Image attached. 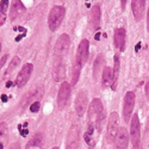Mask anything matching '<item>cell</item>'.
<instances>
[{"label": "cell", "mask_w": 149, "mask_h": 149, "mask_svg": "<svg viewBox=\"0 0 149 149\" xmlns=\"http://www.w3.org/2000/svg\"><path fill=\"white\" fill-rule=\"evenodd\" d=\"M104 118H105L104 105L99 98H94L90 105V107H88V119H90V123L94 124L95 130L98 134L102 131Z\"/></svg>", "instance_id": "obj_1"}, {"label": "cell", "mask_w": 149, "mask_h": 149, "mask_svg": "<svg viewBox=\"0 0 149 149\" xmlns=\"http://www.w3.org/2000/svg\"><path fill=\"white\" fill-rule=\"evenodd\" d=\"M65 15H66V8L65 6H61V5H57V6H54L50 12H49V16H48V26L50 29V31H56L62 20L65 18Z\"/></svg>", "instance_id": "obj_2"}, {"label": "cell", "mask_w": 149, "mask_h": 149, "mask_svg": "<svg viewBox=\"0 0 149 149\" xmlns=\"http://www.w3.org/2000/svg\"><path fill=\"white\" fill-rule=\"evenodd\" d=\"M130 139L134 149H141V124L136 113L130 119Z\"/></svg>", "instance_id": "obj_3"}, {"label": "cell", "mask_w": 149, "mask_h": 149, "mask_svg": "<svg viewBox=\"0 0 149 149\" xmlns=\"http://www.w3.org/2000/svg\"><path fill=\"white\" fill-rule=\"evenodd\" d=\"M69 44H70V40L67 33H63L58 37L55 43V48H54L55 61H62V58H63V56L66 55L69 48Z\"/></svg>", "instance_id": "obj_4"}, {"label": "cell", "mask_w": 149, "mask_h": 149, "mask_svg": "<svg viewBox=\"0 0 149 149\" xmlns=\"http://www.w3.org/2000/svg\"><path fill=\"white\" fill-rule=\"evenodd\" d=\"M118 131H119V116H118L117 112H112V113L110 115L109 124H107L106 137H107V142L109 143L115 142Z\"/></svg>", "instance_id": "obj_5"}, {"label": "cell", "mask_w": 149, "mask_h": 149, "mask_svg": "<svg viewBox=\"0 0 149 149\" xmlns=\"http://www.w3.org/2000/svg\"><path fill=\"white\" fill-rule=\"evenodd\" d=\"M70 84L63 81L61 84L60 88H58V93H57V106L60 110H63L67 104H68V100L70 98Z\"/></svg>", "instance_id": "obj_6"}, {"label": "cell", "mask_w": 149, "mask_h": 149, "mask_svg": "<svg viewBox=\"0 0 149 149\" xmlns=\"http://www.w3.org/2000/svg\"><path fill=\"white\" fill-rule=\"evenodd\" d=\"M134 106H135V93L128 92L125 97H124V104H123V118L127 123L130 122Z\"/></svg>", "instance_id": "obj_7"}, {"label": "cell", "mask_w": 149, "mask_h": 149, "mask_svg": "<svg viewBox=\"0 0 149 149\" xmlns=\"http://www.w3.org/2000/svg\"><path fill=\"white\" fill-rule=\"evenodd\" d=\"M32 70H33V66L32 63H25L20 72L18 73V75H17V79H16V85H17V87H23V86H25L31 77V74H32Z\"/></svg>", "instance_id": "obj_8"}, {"label": "cell", "mask_w": 149, "mask_h": 149, "mask_svg": "<svg viewBox=\"0 0 149 149\" xmlns=\"http://www.w3.org/2000/svg\"><path fill=\"white\" fill-rule=\"evenodd\" d=\"M87 104H88V98L86 91H80L75 98V112L79 117L84 116L86 110H87Z\"/></svg>", "instance_id": "obj_9"}, {"label": "cell", "mask_w": 149, "mask_h": 149, "mask_svg": "<svg viewBox=\"0 0 149 149\" xmlns=\"http://www.w3.org/2000/svg\"><path fill=\"white\" fill-rule=\"evenodd\" d=\"M129 144V134L127 128H119L117 137L113 142V149H127Z\"/></svg>", "instance_id": "obj_10"}, {"label": "cell", "mask_w": 149, "mask_h": 149, "mask_svg": "<svg viewBox=\"0 0 149 149\" xmlns=\"http://www.w3.org/2000/svg\"><path fill=\"white\" fill-rule=\"evenodd\" d=\"M88 49H90V42L87 40H82L78 47V53H77V60L80 62V65L84 67L86 61L88 58Z\"/></svg>", "instance_id": "obj_11"}, {"label": "cell", "mask_w": 149, "mask_h": 149, "mask_svg": "<svg viewBox=\"0 0 149 149\" xmlns=\"http://www.w3.org/2000/svg\"><path fill=\"white\" fill-rule=\"evenodd\" d=\"M100 19H102V8L99 5H94L90 13V25L92 30H97L100 26Z\"/></svg>", "instance_id": "obj_12"}, {"label": "cell", "mask_w": 149, "mask_h": 149, "mask_svg": "<svg viewBox=\"0 0 149 149\" xmlns=\"http://www.w3.org/2000/svg\"><path fill=\"white\" fill-rule=\"evenodd\" d=\"M79 130L77 127H72L67 136V146L66 149H78L79 148Z\"/></svg>", "instance_id": "obj_13"}, {"label": "cell", "mask_w": 149, "mask_h": 149, "mask_svg": "<svg viewBox=\"0 0 149 149\" xmlns=\"http://www.w3.org/2000/svg\"><path fill=\"white\" fill-rule=\"evenodd\" d=\"M131 10L136 22H140L143 18L144 10H146V1L143 0H132L131 1Z\"/></svg>", "instance_id": "obj_14"}, {"label": "cell", "mask_w": 149, "mask_h": 149, "mask_svg": "<svg viewBox=\"0 0 149 149\" xmlns=\"http://www.w3.org/2000/svg\"><path fill=\"white\" fill-rule=\"evenodd\" d=\"M125 30L123 28H118L115 30V35H113V41H115V45L119 52H124L125 49Z\"/></svg>", "instance_id": "obj_15"}, {"label": "cell", "mask_w": 149, "mask_h": 149, "mask_svg": "<svg viewBox=\"0 0 149 149\" xmlns=\"http://www.w3.org/2000/svg\"><path fill=\"white\" fill-rule=\"evenodd\" d=\"M25 6L22 4V1H13L11 6V12H10V17L11 20H15L17 18H19L20 16H23L25 13Z\"/></svg>", "instance_id": "obj_16"}, {"label": "cell", "mask_w": 149, "mask_h": 149, "mask_svg": "<svg viewBox=\"0 0 149 149\" xmlns=\"http://www.w3.org/2000/svg\"><path fill=\"white\" fill-rule=\"evenodd\" d=\"M65 65L62 61H55V65L53 68V78L55 81H62L65 78Z\"/></svg>", "instance_id": "obj_17"}, {"label": "cell", "mask_w": 149, "mask_h": 149, "mask_svg": "<svg viewBox=\"0 0 149 149\" xmlns=\"http://www.w3.org/2000/svg\"><path fill=\"white\" fill-rule=\"evenodd\" d=\"M94 130H95L94 124L90 123V124H88V129H87V131H86V132H85V135H84V140H85V142L87 143L91 148H93V147H94V144H95Z\"/></svg>", "instance_id": "obj_18"}, {"label": "cell", "mask_w": 149, "mask_h": 149, "mask_svg": "<svg viewBox=\"0 0 149 149\" xmlns=\"http://www.w3.org/2000/svg\"><path fill=\"white\" fill-rule=\"evenodd\" d=\"M81 69H82V66L80 65V62L75 58L74 62H73V67H72V85L73 86H75L77 82L79 81Z\"/></svg>", "instance_id": "obj_19"}, {"label": "cell", "mask_w": 149, "mask_h": 149, "mask_svg": "<svg viewBox=\"0 0 149 149\" xmlns=\"http://www.w3.org/2000/svg\"><path fill=\"white\" fill-rule=\"evenodd\" d=\"M112 81H113V70L110 67H105L103 69V85H104V87L112 86Z\"/></svg>", "instance_id": "obj_20"}, {"label": "cell", "mask_w": 149, "mask_h": 149, "mask_svg": "<svg viewBox=\"0 0 149 149\" xmlns=\"http://www.w3.org/2000/svg\"><path fill=\"white\" fill-rule=\"evenodd\" d=\"M119 68H120V62H119V56L115 55V67H113V81H112V90H116V86L118 82V78H119Z\"/></svg>", "instance_id": "obj_21"}, {"label": "cell", "mask_w": 149, "mask_h": 149, "mask_svg": "<svg viewBox=\"0 0 149 149\" xmlns=\"http://www.w3.org/2000/svg\"><path fill=\"white\" fill-rule=\"evenodd\" d=\"M19 62H20V58H19L18 56H15L13 58H12L11 63H10V66H8V68H7L6 73H5V77H8V75H11V74L13 73V69H16V68L18 67Z\"/></svg>", "instance_id": "obj_22"}, {"label": "cell", "mask_w": 149, "mask_h": 149, "mask_svg": "<svg viewBox=\"0 0 149 149\" xmlns=\"http://www.w3.org/2000/svg\"><path fill=\"white\" fill-rule=\"evenodd\" d=\"M35 93H36V92H35ZM35 93H33V92H30V93H28L25 97H24L23 102H22V107H26V106H28V104L30 103V100L32 99V97H33Z\"/></svg>", "instance_id": "obj_23"}, {"label": "cell", "mask_w": 149, "mask_h": 149, "mask_svg": "<svg viewBox=\"0 0 149 149\" xmlns=\"http://www.w3.org/2000/svg\"><path fill=\"white\" fill-rule=\"evenodd\" d=\"M8 0H1L0 1V13L1 15H6V11L8 8Z\"/></svg>", "instance_id": "obj_24"}, {"label": "cell", "mask_w": 149, "mask_h": 149, "mask_svg": "<svg viewBox=\"0 0 149 149\" xmlns=\"http://www.w3.org/2000/svg\"><path fill=\"white\" fill-rule=\"evenodd\" d=\"M41 107V104L40 102H33L30 106V110H31V112H38V110Z\"/></svg>", "instance_id": "obj_25"}, {"label": "cell", "mask_w": 149, "mask_h": 149, "mask_svg": "<svg viewBox=\"0 0 149 149\" xmlns=\"http://www.w3.org/2000/svg\"><path fill=\"white\" fill-rule=\"evenodd\" d=\"M6 130H7V124L5 122H1V123H0V137L5 135Z\"/></svg>", "instance_id": "obj_26"}, {"label": "cell", "mask_w": 149, "mask_h": 149, "mask_svg": "<svg viewBox=\"0 0 149 149\" xmlns=\"http://www.w3.org/2000/svg\"><path fill=\"white\" fill-rule=\"evenodd\" d=\"M7 57H8V55L7 54H5L1 58H0V69H1L4 66H5V63H6V61H7Z\"/></svg>", "instance_id": "obj_27"}, {"label": "cell", "mask_w": 149, "mask_h": 149, "mask_svg": "<svg viewBox=\"0 0 149 149\" xmlns=\"http://www.w3.org/2000/svg\"><path fill=\"white\" fill-rule=\"evenodd\" d=\"M5 19H6V15H1V13H0V26L4 24Z\"/></svg>", "instance_id": "obj_28"}, {"label": "cell", "mask_w": 149, "mask_h": 149, "mask_svg": "<svg viewBox=\"0 0 149 149\" xmlns=\"http://www.w3.org/2000/svg\"><path fill=\"white\" fill-rule=\"evenodd\" d=\"M8 149H20V144L19 143H13V144H11V147Z\"/></svg>", "instance_id": "obj_29"}, {"label": "cell", "mask_w": 149, "mask_h": 149, "mask_svg": "<svg viewBox=\"0 0 149 149\" xmlns=\"http://www.w3.org/2000/svg\"><path fill=\"white\" fill-rule=\"evenodd\" d=\"M146 95H147V98L149 99V81L146 84Z\"/></svg>", "instance_id": "obj_30"}, {"label": "cell", "mask_w": 149, "mask_h": 149, "mask_svg": "<svg viewBox=\"0 0 149 149\" xmlns=\"http://www.w3.org/2000/svg\"><path fill=\"white\" fill-rule=\"evenodd\" d=\"M148 30H149V10H148Z\"/></svg>", "instance_id": "obj_31"}, {"label": "cell", "mask_w": 149, "mask_h": 149, "mask_svg": "<svg viewBox=\"0 0 149 149\" xmlns=\"http://www.w3.org/2000/svg\"><path fill=\"white\" fill-rule=\"evenodd\" d=\"M0 149H3V143H0Z\"/></svg>", "instance_id": "obj_32"}, {"label": "cell", "mask_w": 149, "mask_h": 149, "mask_svg": "<svg viewBox=\"0 0 149 149\" xmlns=\"http://www.w3.org/2000/svg\"><path fill=\"white\" fill-rule=\"evenodd\" d=\"M52 149H60L58 147H54V148H52Z\"/></svg>", "instance_id": "obj_33"}, {"label": "cell", "mask_w": 149, "mask_h": 149, "mask_svg": "<svg viewBox=\"0 0 149 149\" xmlns=\"http://www.w3.org/2000/svg\"><path fill=\"white\" fill-rule=\"evenodd\" d=\"M0 52H1V44H0Z\"/></svg>", "instance_id": "obj_34"}]
</instances>
